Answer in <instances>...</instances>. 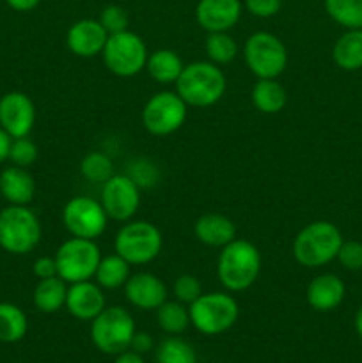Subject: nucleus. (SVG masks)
Returning a JSON list of instances; mask_svg holds the SVG:
<instances>
[{"mask_svg":"<svg viewBox=\"0 0 362 363\" xmlns=\"http://www.w3.org/2000/svg\"><path fill=\"white\" fill-rule=\"evenodd\" d=\"M261 273V254L247 240H233L222 247L216 262V277L229 293L247 291Z\"/></svg>","mask_w":362,"mask_h":363,"instance_id":"f257e3e1","label":"nucleus"},{"mask_svg":"<svg viewBox=\"0 0 362 363\" xmlns=\"http://www.w3.org/2000/svg\"><path fill=\"white\" fill-rule=\"evenodd\" d=\"M226 74L212 60L187 64L176 80V92L188 106L206 108L222 99L226 92Z\"/></svg>","mask_w":362,"mask_h":363,"instance_id":"f03ea898","label":"nucleus"},{"mask_svg":"<svg viewBox=\"0 0 362 363\" xmlns=\"http://www.w3.org/2000/svg\"><path fill=\"white\" fill-rule=\"evenodd\" d=\"M341 245V230L334 223L318 220L297 234L293 241V257L305 268H319L337 257Z\"/></svg>","mask_w":362,"mask_h":363,"instance_id":"7ed1b4c3","label":"nucleus"},{"mask_svg":"<svg viewBox=\"0 0 362 363\" xmlns=\"http://www.w3.org/2000/svg\"><path fill=\"white\" fill-rule=\"evenodd\" d=\"M41 222L27 206L9 204L0 211V248L11 255H27L41 241Z\"/></svg>","mask_w":362,"mask_h":363,"instance_id":"20e7f679","label":"nucleus"},{"mask_svg":"<svg viewBox=\"0 0 362 363\" xmlns=\"http://www.w3.org/2000/svg\"><path fill=\"white\" fill-rule=\"evenodd\" d=\"M163 247L158 227L146 220H130L117 230L114 248L130 266H142L155 261Z\"/></svg>","mask_w":362,"mask_h":363,"instance_id":"39448f33","label":"nucleus"},{"mask_svg":"<svg viewBox=\"0 0 362 363\" xmlns=\"http://www.w3.org/2000/svg\"><path fill=\"white\" fill-rule=\"evenodd\" d=\"M190 325L199 333L208 337L220 335L234 326L240 315L238 301L227 293H202L194 303L188 305Z\"/></svg>","mask_w":362,"mask_h":363,"instance_id":"423d86ee","label":"nucleus"},{"mask_svg":"<svg viewBox=\"0 0 362 363\" xmlns=\"http://www.w3.org/2000/svg\"><path fill=\"white\" fill-rule=\"evenodd\" d=\"M135 321L126 308L114 305L105 307L91 321V340L96 350L105 354H119L130 350L133 339Z\"/></svg>","mask_w":362,"mask_h":363,"instance_id":"0eeeda50","label":"nucleus"},{"mask_svg":"<svg viewBox=\"0 0 362 363\" xmlns=\"http://www.w3.org/2000/svg\"><path fill=\"white\" fill-rule=\"evenodd\" d=\"M102 261V252L96 241L73 238L64 241L55 252L57 275L67 284L94 279Z\"/></svg>","mask_w":362,"mask_h":363,"instance_id":"6e6552de","label":"nucleus"},{"mask_svg":"<svg viewBox=\"0 0 362 363\" xmlns=\"http://www.w3.org/2000/svg\"><path fill=\"white\" fill-rule=\"evenodd\" d=\"M148 46L138 34L131 30L117 32L109 35L102 57L106 69L116 77H135L146 69L148 62Z\"/></svg>","mask_w":362,"mask_h":363,"instance_id":"1a4fd4ad","label":"nucleus"},{"mask_svg":"<svg viewBox=\"0 0 362 363\" xmlns=\"http://www.w3.org/2000/svg\"><path fill=\"white\" fill-rule=\"evenodd\" d=\"M243 59L258 78H277L286 71L287 50L272 32H254L245 41Z\"/></svg>","mask_w":362,"mask_h":363,"instance_id":"9d476101","label":"nucleus"},{"mask_svg":"<svg viewBox=\"0 0 362 363\" xmlns=\"http://www.w3.org/2000/svg\"><path fill=\"white\" fill-rule=\"evenodd\" d=\"M188 105L177 92L162 91L148 99L142 110V124L156 137H165L180 130L187 121Z\"/></svg>","mask_w":362,"mask_h":363,"instance_id":"9b49d317","label":"nucleus"},{"mask_svg":"<svg viewBox=\"0 0 362 363\" xmlns=\"http://www.w3.org/2000/svg\"><path fill=\"white\" fill-rule=\"evenodd\" d=\"M102 202L92 197H73L62 209V223L73 238L96 241L109 225Z\"/></svg>","mask_w":362,"mask_h":363,"instance_id":"f8f14e48","label":"nucleus"},{"mask_svg":"<svg viewBox=\"0 0 362 363\" xmlns=\"http://www.w3.org/2000/svg\"><path fill=\"white\" fill-rule=\"evenodd\" d=\"M99 202L110 220L130 222L141 206V186L126 174H114L103 183Z\"/></svg>","mask_w":362,"mask_h":363,"instance_id":"ddd939ff","label":"nucleus"},{"mask_svg":"<svg viewBox=\"0 0 362 363\" xmlns=\"http://www.w3.org/2000/svg\"><path fill=\"white\" fill-rule=\"evenodd\" d=\"M34 123V101L25 92L11 91L0 98V128H4L11 137H28Z\"/></svg>","mask_w":362,"mask_h":363,"instance_id":"4468645a","label":"nucleus"},{"mask_svg":"<svg viewBox=\"0 0 362 363\" xmlns=\"http://www.w3.org/2000/svg\"><path fill=\"white\" fill-rule=\"evenodd\" d=\"M106 39H109V32L103 28L99 20H92V18L75 21L66 35L67 48L71 50V53L82 57V59L102 55Z\"/></svg>","mask_w":362,"mask_h":363,"instance_id":"2eb2a0df","label":"nucleus"},{"mask_svg":"<svg viewBox=\"0 0 362 363\" xmlns=\"http://www.w3.org/2000/svg\"><path fill=\"white\" fill-rule=\"evenodd\" d=\"M124 296L141 311H156L167 300V287L153 273H135L124 284Z\"/></svg>","mask_w":362,"mask_h":363,"instance_id":"dca6fc26","label":"nucleus"},{"mask_svg":"<svg viewBox=\"0 0 362 363\" xmlns=\"http://www.w3.org/2000/svg\"><path fill=\"white\" fill-rule=\"evenodd\" d=\"M105 307V294L96 282L84 280L67 286L66 308L75 319L92 321Z\"/></svg>","mask_w":362,"mask_h":363,"instance_id":"f3484780","label":"nucleus"},{"mask_svg":"<svg viewBox=\"0 0 362 363\" xmlns=\"http://www.w3.org/2000/svg\"><path fill=\"white\" fill-rule=\"evenodd\" d=\"M241 16L240 0H199L195 7L197 23L206 32H227Z\"/></svg>","mask_w":362,"mask_h":363,"instance_id":"a211bd4d","label":"nucleus"},{"mask_svg":"<svg viewBox=\"0 0 362 363\" xmlns=\"http://www.w3.org/2000/svg\"><path fill=\"white\" fill-rule=\"evenodd\" d=\"M343 280L332 273H323L311 280L307 286V301L314 311L330 312L339 307L344 300Z\"/></svg>","mask_w":362,"mask_h":363,"instance_id":"6ab92c4d","label":"nucleus"},{"mask_svg":"<svg viewBox=\"0 0 362 363\" xmlns=\"http://www.w3.org/2000/svg\"><path fill=\"white\" fill-rule=\"evenodd\" d=\"M0 194L9 204L28 206L35 195V181L23 167H7L0 172Z\"/></svg>","mask_w":362,"mask_h":363,"instance_id":"aec40b11","label":"nucleus"},{"mask_svg":"<svg viewBox=\"0 0 362 363\" xmlns=\"http://www.w3.org/2000/svg\"><path fill=\"white\" fill-rule=\"evenodd\" d=\"M195 238L206 247L222 248L236 240V227L233 220L219 213H206L199 216L194 225Z\"/></svg>","mask_w":362,"mask_h":363,"instance_id":"412c9836","label":"nucleus"},{"mask_svg":"<svg viewBox=\"0 0 362 363\" xmlns=\"http://www.w3.org/2000/svg\"><path fill=\"white\" fill-rule=\"evenodd\" d=\"M183 67V59L174 50L169 48H160L156 52L149 53L148 62H146V69H148L149 77L162 85L176 84Z\"/></svg>","mask_w":362,"mask_h":363,"instance_id":"4be33fe9","label":"nucleus"},{"mask_svg":"<svg viewBox=\"0 0 362 363\" xmlns=\"http://www.w3.org/2000/svg\"><path fill=\"white\" fill-rule=\"evenodd\" d=\"M67 286L60 277H52V279L39 280L38 286L34 287L32 293V301L34 307L43 314H53L59 312L60 308L66 307Z\"/></svg>","mask_w":362,"mask_h":363,"instance_id":"5701e85b","label":"nucleus"},{"mask_svg":"<svg viewBox=\"0 0 362 363\" xmlns=\"http://www.w3.org/2000/svg\"><path fill=\"white\" fill-rule=\"evenodd\" d=\"M252 103L263 113H279L287 103V92L277 78H258L251 92Z\"/></svg>","mask_w":362,"mask_h":363,"instance_id":"b1692460","label":"nucleus"},{"mask_svg":"<svg viewBox=\"0 0 362 363\" xmlns=\"http://www.w3.org/2000/svg\"><path fill=\"white\" fill-rule=\"evenodd\" d=\"M332 57L344 71H357L362 67V28L348 30L336 41Z\"/></svg>","mask_w":362,"mask_h":363,"instance_id":"393cba45","label":"nucleus"},{"mask_svg":"<svg viewBox=\"0 0 362 363\" xmlns=\"http://www.w3.org/2000/svg\"><path fill=\"white\" fill-rule=\"evenodd\" d=\"M94 279L102 289H119L130 279V264L117 254L106 255L99 261Z\"/></svg>","mask_w":362,"mask_h":363,"instance_id":"a878e982","label":"nucleus"},{"mask_svg":"<svg viewBox=\"0 0 362 363\" xmlns=\"http://www.w3.org/2000/svg\"><path fill=\"white\" fill-rule=\"evenodd\" d=\"M28 319L25 312L14 303H0V342L14 344L25 337Z\"/></svg>","mask_w":362,"mask_h":363,"instance_id":"bb28decb","label":"nucleus"},{"mask_svg":"<svg viewBox=\"0 0 362 363\" xmlns=\"http://www.w3.org/2000/svg\"><path fill=\"white\" fill-rule=\"evenodd\" d=\"M156 323L169 335H181L190 326V311L181 301H163L156 308Z\"/></svg>","mask_w":362,"mask_h":363,"instance_id":"cd10ccee","label":"nucleus"},{"mask_svg":"<svg viewBox=\"0 0 362 363\" xmlns=\"http://www.w3.org/2000/svg\"><path fill=\"white\" fill-rule=\"evenodd\" d=\"M325 9L336 23L350 30L362 28V0H325Z\"/></svg>","mask_w":362,"mask_h":363,"instance_id":"c85d7f7f","label":"nucleus"},{"mask_svg":"<svg viewBox=\"0 0 362 363\" xmlns=\"http://www.w3.org/2000/svg\"><path fill=\"white\" fill-rule=\"evenodd\" d=\"M204 50L208 59L216 66L233 62L234 57L238 55V45L227 32H208Z\"/></svg>","mask_w":362,"mask_h":363,"instance_id":"c756f323","label":"nucleus"},{"mask_svg":"<svg viewBox=\"0 0 362 363\" xmlns=\"http://www.w3.org/2000/svg\"><path fill=\"white\" fill-rule=\"evenodd\" d=\"M156 363H197L195 351L177 335L167 337L156 347Z\"/></svg>","mask_w":362,"mask_h":363,"instance_id":"7c9ffc66","label":"nucleus"},{"mask_svg":"<svg viewBox=\"0 0 362 363\" xmlns=\"http://www.w3.org/2000/svg\"><path fill=\"white\" fill-rule=\"evenodd\" d=\"M80 174L89 183H105L114 176V163L105 152L91 151L82 158Z\"/></svg>","mask_w":362,"mask_h":363,"instance_id":"2f4dec72","label":"nucleus"},{"mask_svg":"<svg viewBox=\"0 0 362 363\" xmlns=\"http://www.w3.org/2000/svg\"><path fill=\"white\" fill-rule=\"evenodd\" d=\"M38 145L28 137L13 138V142H11L9 160L13 162V165L27 169V167H31L38 160Z\"/></svg>","mask_w":362,"mask_h":363,"instance_id":"473e14b6","label":"nucleus"},{"mask_svg":"<svg viewBox=\"0 0 362 363\" xmlns=\"http://www.w3.org/2000/svg\"><path fill=\"white\" fill-rule=\"evenodd\" d=\"M172 291L177 301H181L185 305H190L202 294V286L197 277L190 275V273H185V275H180L174 280Z\"/></svg>","mask_w":362,"mask_h":363,"instance_id":"72a5a7b5","label":"nucleus"},{"mask_svg":"<svg viewBox=\"0 0 362 363\" xmlns=\"http://www.w3.org/2000/svg\"><path fill=\"white\" fill-rule=\"evenodd\" d=\"M99 23H102L103 28L109 32V35H112L117 34V32L128 30L130 20H128V14L123 7L116 6V4H110V6H106L105 9L102 11V14H99Z\"/></svg>","mask_w":362,"mask_h":363,"instance_id":"f704fd0d","label":"nucleus"},{"mask_svg":"<svg viewBox=\"0 0 362 363\" xmlns=\"http://www.w3.org/2000/svg\"><path fill=\"white\" fill-rule=\"evenodd\" d=\"M337 259L346 269H351V272L362 269V243L343 241L339 252H337Z\"/></svg>","mask_w":362,"mask_h":363,"instance_id":"c9c22d12","label":"nucleus"},{"mask_svg":"<svg viewBox=\"0 0 362 363\" xmlns=\"http://www.w3.org/2000/svg\"><path fill=\"white\" fill-rule=\"evenodd\" d=\"M245 9L258 18H272L280 11L283 0H245Z\"/></svg>","mask_w":362,"mask_h":363,"instance_id":"e433bc0d","label":"nucleus"},{"mask_svg":"<svg viewBox=\"0 0 362 363\" xmlns=\"http://www.w3.org/2000/svg\"><path fill=\"white\" fill-rule=\"evenodd\" d=\"M32 273H34L35 279H52V277L57 275V262L55 257H39L34 261V266H32Z\"/></svg>","mask_w":362,"mask_h":363,"instance_id":"4c0bfd02","label":"nucleus"},{"mask_svg":"<svg viewBox=\"0 0 362 363\" xmlns=\"http://www.w3.org/2000/svg\"><path fill=\"white\" fill-rule=\"evenodd\" d=\"M130 350L138 354L149 353L153 350V337L148 332H135L133 339H131Z\"/></svg>","mask_w":362,"mask_h":363,"instance_id":"58836bf2","label":"nucleus"},{"mask_svg":"<svg viewBox=\"0 0 362 363\" xmlns=\"http://www.w3.org/2000/svg\"><path fill=\"white\" fill-rule=\"evenodd\" d=\"M11 142H13V137H11L4 128H0V165H2L6 160H9Z\"/></svg>","mask_w":362,"mask_h":363,"instance_id":"ea45409f","label":"nucleus"},{"mask_svg":"<svg viewBox=\"0 0 362 363\" xmlns=\"http://www.w3.org/2000/svg\"><path fill=\"white\" fill-rule=\"evenodd\" d=\"M6 2L11 9L20 11V13H27V11L35 9L41 0H6Z\"/></svg>","mask_w":362,"mask_h":363,"instance_id":"a19ab883","label":"nucleus"},{"mask_svg":"<svg viewBox=\"0 0 362 363\" xmlns=\"http://www.w3.org/2000/svg\"><path fill=\"white\" fill-rule=\"evenodd\" d=\"M114 363H146L144 358H142V354L135 353V351L131 350H126L123 351V353L116 354V360Z\"/></svg>","mask_w":362,"mask_h":363,"instance_id":"79ce46f5","label":"nucleus"},{"mask_svg":"<svg viewBox=\"0 0 362 363\" xmlns=\"http://www.w3.org/2000/svg\"><path fill=\"white\" fill-rule=\"evenodd\" d=\"M355 330H357L358 337L362 339V307L357 311V315H355Z\"/></svg>","mask_w":362,"mask_h":363,"instance_id":"37998d69","label":"nucleus"}]
</instances>
